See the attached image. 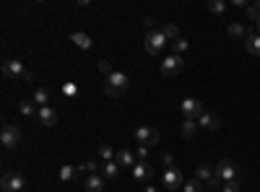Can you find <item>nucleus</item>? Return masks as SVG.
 <instances>
[{
  "mask_svg": "<svg viewBox=\"0 0 260 192\" xmlns=\"http://www.w3.org/2000/svg\"><path fill=\"white\" fill-rule=\"evenodd\" d=\"M128 86H130V78L125 75V73H120V70H115L109 78H107V86H104V91H107V96H122L128 91Z\"/></svg>",
  "mask_w": 260,
  "mask_h": 192,
  "instance_id": "obj_1",
  "label": "nucleus"
},
{
  "mask_svg": "<svg viewBox=\"0 0 260 192\" xmlns=\"http://www.w3.org/2000/svg\"><path fill=\"white\" fill-rule=\"evenodd\" d=\"M167 37H164V31L162 29H156V31H146V37H143V47L149 55H159L164 47H167Z\"/></svg>",
  "mask_w": 260,
  "mask_h": 192,
  "instance_id": "obj_2",
  "label": "nucleus"
},
{
  "mask_svg": "<svg viewBox=\"0 0 260 192\" xmlns=\"http://www.w3.org/2000/svg\"><path fill=\"white\" fill-rule=\"evenodd\" d=\"M213 172H216V177L221 179V182H232V179H240V174H237V164H234L232 159H221Z\"/></svg>",
  "mask_w": 260,
  "mask_h": 192,
  "instance_id": "obj_3",
  "label": "nucleus"
},
{
  "mask_svg": "<svg viewBox=\"0 0 260 192\" xmlns=\"http://www.w3.org/2000/svg\"><path fill=\"white\" fill-rule=\"evenodd\" d=\"M182 67H185V63H182V58H179V55H169V58L162 60V75L174 78V75L182 73Z\"/></svg>",
  "mask_w": 260,
  "mask_h": 192,
  "instance_id": "obj_4",
  "label": "nucleus"
},
{
  "mask_svg": "<svg viewBox=\"0 0 260 192\" xmlns=\"http://www.w3.org/2000/svg\"><path fill=\"white\" fill-rule=\"evenodd\" d=\"M26 187V179L21 172H5L3 174V192H18Z\"/></svg>",
  "mask_w": 260,
  "mask_h": 192,
  "instance_id": "obj_5",
  "label": "nucleus"
},
{
  "mask_svg": "<svg viewBox=\"0 0 260 192\" xmlns=\"http://www.w3.org/2000/svg\"><path fill=\"white\" fill-rule=\"evenodd\" d=\"M0 143H3V148H16L21 143V130L16 125H3V132H0Z\"/></svg>",
  "mask_w": 260,
  "mask_h": 192,
  "instance_id": "obj_6",
  "label": "nucleus"
},
{
  "mask_svg": "<svg viewBox=\"0 0 260 192\" xmlns=\"http://www.w3.org/2000/svg\"><path fill=\"white\" fill-rule=\"evenodd\" d=\"M182 115H185V120H198L200 115H203V101H198V99H193V96H187V99H182Z\"/></svg>",
  "mask_w": 260,
  "mask_h": 192,
  "instance_id": "obj_7",
  "label": "nucleus"
},
{
  "mask_svg": "<svg viewBox=\"0 0 260 192\" xmlns=\"http://www.w3.org/2000/svg\"><path fill=\"white\" fill-rule=\"evenodd\" d=\"M135 140H138L141 145H156L159 143V132H156L154 128H149V125H141L138 130H135Z\"/></svg>",
  "mask_w": 260,
  "mask_h": 192,
  "instance_id": "obj_8",
  "label": "nucleus"
},
{
  "mask_svg": "<svg viewBox=\"0 0 260 192\" xmlns=\"http://www.w3.org/2000/svg\"><path fill=\"white\" fill-rule=\"evenodd\" d=\"M26 67H24V63H21V60H5L3 63V75L5 78H24V81H26Z\"/></svg>",
  "mask_w": 260,
  "mask_h": 192,
  "instance_id": "obj_9",
  "label": "nucleus"
},
{
  "mask_svg": "<svg viewBox=\"0 0 260 192\" xmlns=\"http://www.w3.org/2000/svg\"><path fill=\"white\" fill-rule=\"evenodd\" d=\"M185 182H182V174H179V169H174V166H169L167 172H164V187L167 190H179Z\"/></svg>",
  "mask_w": 260,
  "mask_h": 192,
  "instance_id": "obj_10",
  "label": "nucleus"
},
{
  "mask_svg": "<svg viewBox=\"0 0 260 192\" xmlns=\"http://www.w3.org/2000/svg\"><path fill=\"white\" fill-rule=\"evenodd\" d=\"M198 125L203 128V130H219L221 128V120H219V115H213V112H203V115L198 117Z\"/></svg>",
  "mask_w": 260,
  "mask_h": 192,
  "instance_id": "obj_11",
  "label": "nucleus"
},
{
  "mask_svg": "<svg viewBox=\"0 0 260 192\" xmlns=\"http://www.w3.org/2000/svg\"><path fill=\"white\" fill-rule=\"evenodd\" d=\"M37 120H39V125H44V128H55V125H58V112H55L52 107H42Z\"/></svg>",
  "mask_w": 260,
  "mask_h": 192,
  "instance_id": "obj_12",
  "label": "nucleus"
},
{
  "mask_svg": "<svg viewBox=\"0 0 260 192\" xmlns=\"http://www.w3.org/2000/svg\"><path fill=\"white\" fill-rule=\"evenodd\" d=\"M130 172H133V177L138 179V182H149V179L154 177V169L149 166V161H138Z\"/></svg>",
  "mask_w": 260,
  "mask_h": 192,
  "instance_id": "obj_13",
  "label": "nucleus"
},
{
  "mask_svg": "<svg viewBox=\"0 0 260 192\" xmlns=\"http://www.w3.org/2000/svg\"><path fill=\"white\" fill-rule=\"evenodd\" d=\"M245 50L255 55V58H260V34L258 31H247V37H245Z\"/></svg>",
  "mask_w": 260,
  "mask_h": 192,
  "instance_id": "obj_14",
  "label": "nucleus"
},
{
  "mask_svg": "<svg viewBox=\"0 0 260 192\" xmlns=\"http://www.w3.org/2000/svg\"><path fill=\"white\" fill-rule=\"evenodd\" d=\"M115 161L120 164V169H122V166H130V169H133L135 164H138L135 153H133V151H128V148H120V151H117V156H115Z\"/></svg>",
  "mask_w": 260,
  "mask_h": 192,
  "instance_id": "obj_15",
  "label": "nucleus"
},
{
  "mask_svg": "<svg viewBox=\"0 0 260 192\" xmlns=\"http://www.w3.org/2000/svg\"><path fill=\"white\" fill-rule=\"evenodd\" d=\"M71 42L76 44L78 50H91V47H94L91 37H88V34H84V31H73V34H71Z\"/></svg>",
  "mask_w": 260,
  "mask_h": 192,
  "instance_id": "obj_16",
  "label": "nucleus"
},
{
  "mask_svg": "<svg viewBox=\"0 0 260 192\" xmlns=\"http://www.w3.org/2000/svg\"><path fill=\"white\" fill-rule=\"evenodd\" d=\"M84 187H86V192H101V190H104V177L88 174L86 182H84Z\"/></svg>",
  "mask_w": 260,
  "mask_h": 192,
  "instance_id": "obj_17",
  "label": "nucleus"
},
{
  "mask_svg": "<svg viewBox=\"0 0 260 192\" xmlns=\"http://www.w3.org/2000/svg\"><path fill=\"white\" fill-rule=\"evenodd\" d=\"M213 177H216V172H213V166H208V164H200V166H195V179H200L203 185H208Z\"/></svg>",
  "mask_w": 260,
  "mask_h": 192,
  "instance_id": "obj_18",
  "label": "nucleus"
},
{
  "mask_svg": "<svg viewBox=\"0 0 260 192\" xmlns=\"http://www.w3.org/2000/svg\"><path fill=\"white\" fill-rule=\"evenodd\" d=\"M34 104H39V109L42 107H47L50 104V88H44V86H37V88H34Z\"/></svg>",
  "mask_w": 260,
  "mask_h": 192,
  "instance_id": "obj_19",
  "label": "nucleus"
},
{
  "mask_svg": "<svg viewBox=\"0 0 260 192\" xmlns=\"http://www.w3.org/2000/svg\"><path fill=\"white\" fill-rule=\"evenodd\" d=\"M198 120H185L182 125H179V132H182V138H195V132H198Z\"/></svg>",
  "mask_w": 260,
  "mask_h": 192,
  "instance_id": "obj_20",
  "label": "nucleus"
},
{
  "mask_svg": "<svg viewBox=\"0 0 260 192\" xmlns=\"http://www.w3.org/2000/svg\"><path fill=\"white\" fill-rule=\"evenodd\" d=\"M117 174H120V164L117 161L101 164V177H104V179H117Z\"/></svg>",
  "mask_w": 260,
  "mask_h": 192,
  "instance_id": "obj_21",
  "label": "nucleus"
},
{
  "mask_svg": "<svg viewBox=\"0 0 260 192\" xmlns=\"http://www.w3.org/2000/svg\"><path fill=\"white\" fill-rule=\"evenodd\" d=\"M78 174H81V169H78V166H71V164L60 166V179H63V182H73Z\"/></svg>",
  "mask_w": 260,
  "mask_h": 192,
  "instance_id": "obj_22",
  "label": "nucleus"
},
{
  "mask_svg": "<svg viewBox=\"0 0 260 192\" xmlns=\"http://www.w3.org/2000/svg\"><path fill=\"white\" fill-rule=\"evenodd\" d=\"M229 37L232 39H245L247 37V29L240 24V21H234V24H229Z\"/></svg>",
  "mask_w": 260,
  "mask_h": 192,
  "instance_id": "obj_23",
  "label": "nucleus"
},
{
  "mask_svg": "<svg viewBox=\"0 0 260 192\" xmlns=\"http://www.w3.org/2000/svg\"><path fill=\"white\" fill-rule=\"evenodd\" d=\"M18 109H21V115H26V117H37L39 115V109L34 107V101H21Z\"/></svg>",
  "mask_w": 260,
  "mask_h": 192,
  "instance_id": "obj_24",
  "label": "nucleus"
},
{
  "mask_svg": "<svg viewBox=\"0 0 260 192\" xmlns=\"http://www.w3.org/2000/svg\"><path fill=\"white\" fill-rule=\"evenodd\" d=\"M203 187H206V185H203L200 179H187V182L182 185L185 192H203Z\"/></svg>",
  "mask_w": 260,
  "mask_h": 192,
  "instance_id": "obj_25",
  "label": "nucleus"
},
{
  "mask_svg": "<svg viewBox=\"0 0 260 192\" xmlns=\"http://www.w3.org/2000/svg\"><path fill=\"white\" fill-rule=\"evenodd\" d=\"M162 31H164V37H167V39H172V42H177V39H179V29H177L174 24H167Z\"/></svg>",
  "mask_w": 260,
  "mask_h": 192,
  "instance_id": "obj_26",
  "label": "nucleus"
},
{
  "mask_svg": "<svg viewBox=\"0 0 260 192\" xmlns=\"http://www.w3.org/2000/svg\"><path fill=\"white\" fill-rule=\"evenodd\" d=\"M99 156H101V161L107 164V161H115V156H117V153L112 151L109 145H101V148H99Z\"/></svg>",
  "mask_w": 260,
  "mask_h": 192,
  "instance_id": "obj_27",
  "label": "nucleus"
},
{
  "mask_svg": "<svg viewBox=\"0 0 260 192\" xmlns=\"http://www.w3.org/2000/svg\"><path fill=\"white\" fill-rule=\"evenodd\" d=\"M190 47V44H187V39H182V37H179L177 42H172V50H174V55H179V58H182V52Z\"/></svg>",
  "mask_w": 260,
  "mask_h": 192,
  "instance_id": "obj_28",
  "label": "nucleus"
},
{
  "mask_svg": "<svg viewBox=\"0 0 260 192\" xmlns=\"http://www.w3.org/2000/svg\"><path fill=\"white\" fill-rule=\"evenodd\" d=\"M208 10H211V13H224V10H227V3H224V0H211Z\"/></svg>",
  "mask_w": 260,
  "mask_h": 192,
  "instance_id": "obj_29",
  "label": "nucleus"
},
{
  "mask_svg": "<svg viewBox=\"0 0 260 192\" xmlns=\"http://www.w3.org/2000/svg\"><path fill=\"white\" fill-rule=\"evenodd\" d=\"M221 192H242V185H240V179H232V182H224Z\"/></svg>",
  "mask_w": 260,
  "mask_h": 192,
  "instance_id": "obj_30",
  "label": "nucleus"
},
{
  "mask_svg": "<svg viewBox=\"0 0 260 192\" xmlns=\"http://www.w3.org/2000/svg\"><path fill=\"white\" fill-rule=\"evenodd\" d=\"M78 169H81V172H88V174H96V172H99L101 166H99V164H96L94 159H88V161H86L84 166H78Z\"/></svg>",
  "mask_w": 260,
  "mask_h": 192,
  "instance_id": "obj_31",
  "label": "nucleus"
},
{
  "mask_svg": "<svg viewBox=\"0 0 260 192\" xmlns=\"http://www.w3.org/2000/svg\"><path fill=\"white\" fill-rule=\"evenodd\" d=\"M245 16L258 24V18H260V8H258V5H247V8H245Z\"/></svg>",
  "mask_w": 260,
  "mask_h": 192,
  "instance_id": "obj_32",
  "label": "nucleus"
},
{
  "mask_svg": "<svg viewBox=\"0 0 260 192\" xmlns=\"http://www.w3.org/2000/svg\"><path fill=\"white\" fill-rule=\"evenodd\" d=\"M96 67H99V73H101V75H107V78H109L112 73H115V70H112V65H109V60H99V63H96Z\"/></svg>",
  "mask_w": 260,
  "mask_h": 192,
  "instance_id": "obj_33",
  "label": "nucleus"
},
{
  "mask_svg": "<svg viewBox=\"0 0 260 192\" xmlns=\"http://www.w3.org/2000/svg\"><path fill=\"white\" fill-rule=\"evenodd\" d=\"M135 159H138V161H146V159H149V145H138V151H135Z\"/></svg>",
  "mask_w": 260,
  "mask_h": 192,
  "instance_id": "obj_34",
  "label": "nucleus"
},
{
  "mask_svg": "<svg viewBox=\"0 0 260 192\" xmlns=\"http://www.w3.org/2000/svg\"><path fill=\"white\" fill-rule=\"evenodd\" d=\"M143 192H156V190H154V187H149V185H146V187H143Z\"/></svg>",
  "mask_w": 260,
  "mask_h": 192,
  "instance_id": "obj_35",
  "label": "nucleus"
},
{
  "mask_svg": "<svg viewBox=\"0 0 260 192\" xmlns=\"http://www.w3.org/2000/svg\"><path fill=\"white\" fill-rule=\"evenodd\" d=\"M258 34H260V18H258Z\"/></svg>",
  "mask_w": 260,
  "mask_h": 192,
  "instance_id": "obj_36",
  "label": "nucleus"
},
{
  "mask_svg": "<svg viewBox=\"0 0 260 192\" xmlns=\"http://www.w3.org/2000/svg\"><path fill=\"white\" fill-rule=\"evenodd\" d=\"M255 5H258V8H260V0H258V3H255Z\"/></svg>",
  "mask_w": 260,
  "mask_h": 192,
  "instance_id": "obj_37",
  "label": "nucleus"
}]
</instances>
